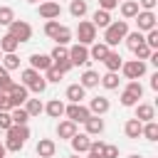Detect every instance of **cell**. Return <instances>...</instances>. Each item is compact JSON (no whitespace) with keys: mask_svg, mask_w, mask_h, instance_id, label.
I'll return each instance as SVG.
<instances>
[{"mask_svg":"<svg viewBox=\"0 0 158 158\" xmlns=\"http://www.w3.org/2000/svg\"><path fill=\"white\" fill-rule=\"evenodd\" d=\"M27 138H30V128H27V123H12V126L7 128L5 148L12 151V153H17V151H22V146H25Z\"/></svg>","mask_w":158,"mask_h":158,"instance_id":"6da1fadb","label":"cell"},{"mask_svg":"<svg viewBox=\"0 0 158 158\" xmlns=\"http://www.w3.org/2000/svg\"><path fill=\"white\" fill-rule=\"evenodd\" d=\"M104 30H106V32H104V44L114 47V44H118V42L126 37L128 25H126V20H116V22H111V25L104 27Z\"/></svg>","mask_w":158,"mask_h":158,"instance_id":"7a4b0ae2","label":"cell"},{"mask_svg":"<svg viewBox=\"0 0 158 158\" xmlns=\"http://www.w3.org/2000/svg\"><path fill=\"white\" fill-rule=\"evenodd\" d=\"M64 114H67V118L74 121V123H84V121L91 116L89 106H84V104H69V106H64Z\"/></svg>","mask_w":158,"mask_h":158,"instance_id":"3957f363","label":"cell"},{"mask_svg":"<svg viewBox=\"0 0 158 158\" xmlns=\"http://www.w3.org/2000/svg\"><path fill=\"white\" fill-rule=\"evenodd\" d=\"M7 27H10V35H12L17 42H27V40L32 37V27H30L25 20H12Z\"/></svg>","mask_w":158,"mask_h":158,"instance_id":"277c9868","label":"cell"},{"mask_svg":"<svg viewBox=\"0 0 158 158\" xmlns=\"http://www.w3.org/2000/svg\"><path fill=\"white\" fill-rule=\"evenodd\" d=\"M77 37H79V44H91V42H96V27L89 22V20H84V22H79V27H77Z\"/></svg>","mask_w":158,"mask_h":158,"instance_id":"5b68a950","label":"cell"},{"mask_svg":"<svg viewBox=\"0 0 158 158\" xmlns=\"http://www.w3.org/2000/svg\"><path fill=\"white\" fill-rule=\"evenodd\" d=\"M121 72L126 74V79H138L146 74V62L143 59H131V62H123L121 64Z\"/></svg>","mask_w":158,"mask_h":158,"instance_id":"8992f818","label":"cell"},{"mask_svg":"<svg viewBox=\"0 0 158 158\" xmlns=\"http://www.w3.org/2000/svg\"><path fill=\"white\" fill-rule=\"evenodd\" d=\"M7 96H10V104H12V109H15V106H22V104L30 99V89H27L25 84H12V86L7 89Z\"/></svg>","mask_w":158,"mask_h":158,"instance_id":"52a82bcc","label":"cell"},{"mask_svg":"<svg viewBox=\"0 0 158 158\" xmlns=\"http://www.w3.org/2000/svg\"><path fill=\"white\" fill-rule=\"evenodd\" d=\"M37 12H40V17H44V20H57V17L62 15V5H59L57 0H44Z\"/></svg>","mask_w":158,"mask_h":158,"instance_id":"ba28073f","label":"cell"},{"mask_svg":"<svg viewBox=\"0 0 158 158\" xmlns=\"http://www.w3.org/2000/svg\"><path fill=\"white\" fill-rule=\"evenodd\" d=\"M136 25H138V32H148L156 27V15L153 10H138L136 15Z\"/></svg>","mask_w":158,"mask_h":158,"instance_id":"9c48e42d","label":"cell"},{"mask_svg":"<svg viewBox=\"0 0 158 158\" xmlns=\"http://www.w3.org/2000/svg\"><path fill=\"white\" fill-rule=\"evenodd\" d=\"M69 62H72L74 67L89 64V47H86V44H74V47L69 49Z\"/></svg>","mask_w":158,"mask_h":158,"instance_id":"30bf717a","label":"cell"},{"mask_svg":"<svg viewBox=\"0 0 158 158\" xmlns=\"http://www.w3.org/2000/svg\"><path fill=\"white\" fill-rule=\"evenodd\" d=\"M69 143H72L74 153H89V143H91V138H89V133H74V136L69 138Z\"/></svg>","mask_w":158,"mask_h":158,"instance_id":"8fae6325","label":"cell"},{"mask_svg":"<svg viewBox=\"0 0 158 158\" xmlns=\"http://www.w3.org/2000/svg\"><path fill=\"white\" fill-rule=\"evenodd\" d=\"M109 109H111V104H109L106 96H94V99L89 101V111H91L94 116H104Z\"/></svg>","mask_w":158,"mask_h":158,"instance_id":"7c38bea8","label":"cell"},{"mask_svg":"<svg viewBox=\"0 0 158 158\" xmlns=\"http://www.w3.org/2000/svg\"><path fill=\"white\" fill-rule=\"evenodd\" d=\"M52 64H54V62H52V57H49V54H40V52H37V54H32V57H30V67H32V69H37V72H44V69H49Z\"/></svg>","mask_w":158,"mask_h":158,"instance_id":"4fadbf2b","label":"cell"},{"mask_svg":"<svg viewBox=\"0 0 158 158\" xmlns=\"http://www.w3.org/2000/svg\"><path fill=\"white\" fill-rule=\"evenodd\" d=\"M54 151H57V143L52 138H40V143H37V156L40 158H52Z\"/></svg>","mask_w":158,"mask_h":158,"instance_id":"5bb4252c","label":"cell"},{"mask_svg":"<svg viewBox=\"0 0 158 158\" xmlns=\"http://www.w3.org/2000/svg\"><path fill=\"white\" fill-rule=\"evenodd\" d=\"M136 118H138L141 123L153 121V118H156V109H153L151 104H136Z\"/></svg>","mask_w":158,"mask_h":158,"instance_id":"9a60e30c","label":"cell"},{"mask_svg":"<svg viewBox=\"0 0 158 158\" xmlns=\"http://www.w3.org/2000/svg\"><path fill=\"white\" fill-rule=\"evenodd\" d=\"M84 94H86V89H84L81 84H69V86H67V99H69V104H81Z\"/></svg>","mask_w":158,"mask_h":158,"instance_id":"2e32d148","label":"cell"},{"mask_svg":"<svg viewBox=\"0 0 158 158\" xmlns=\"http://www.w3.org/2000/svg\"><path fill=\"white\" fill-rule=\"evenodd\" d=\"M84 126H86V133L89 136H99L101 131H104V118H99V116H89L86 121H84Z\"/></svg>","mask_w":158,"mask_h":158,"instance_id":"e0dca14e","label":"cell"},{"mask_svg":"<svg viewBox=\"0 0 158 158\" xmlns=\"http://www.w3.org/2000/svg\"><path fill=\"white\" fill-rule=\"evenodd\" d=\"M111 52V47L109 44H104V42H91V49H89V59H104L106 54Z\"/></svg>","mask_w":158,"mask_h":158,"instance_id":"ac0fdd59","label":"cell"},{"mask_svg":"<svg viewBox=\"0 0 158 158\" xmlns=\"http://www.w3.org/2000/svg\"><path fill=\"white\" fill-rule=\"evenodd\" d=\"M101 62H104V67H106L109 72H118V69H121V64H123V59H121V54H118V52H109Z\"/></svg>","mask_w":158,"mask_h":158,"instance_id":"d6986e66","label":"cell"},{"mask_svg":"<svg viewBox=\"0 0 158 158\" xmlns=\"http://www.w3.org/2000/svg\"><path fill=\"white\" fill-rule=\"evenodd\" d=\"M74 133H77V123H74V121L67 118V121H59V123H57V136H59V138H72Z\"/></svg>","mask_w":158,"mask_h":158,"instance_id":"ffe728a7","label":"cell"},{"mask_svg":"<svg viewBox=\"0 0 158 158\" xmlns=\"http://www.w3.org/2000/svg\"><path fill=\"white\" fill-rule=\"evenodd\" d=\"M91 25H94V27H109V25H111L109 10H101V7H99V10L94 12V17H91Z\"/></svg>","mask_w":158,"mask_h":158,"instance_id":"44dd1931","label":"cell"},{"mask_svg":"<svg viewBox=\"0 0 158 158\" xmlns=\"http://www.w3.org/2000/svg\"><path fill=\"white\" fill-rule=\"evenodd\" d=\"M141 128H143V123H141L136 116H133V118H128V121H126V126H123V131H126V136H128V138H138V136H141Z\"/></svg>","mask_w":158,"mask_h":158,"instance_id":"7402d4cb","label":"cell"},{"mask_svg":"<svg viewBox=\"0 0 158 158\" xmlns=\"http://www.w3.org/2000/svg\"><path fill=\"white\" fill-rule=\"evenodd\" d=\"M17 44H20V42H17V40H15L10 32H7L5 37H0V52H2V54H10V52H15V49H17Z\"/></svg>","mask_w":158,"mask_h":158,"instance_id":"603a6c76","label":"cell"},{"mask_svg":"<svg viewBox=\"0 0 158 158\" xmlns=\"http://www.w3.org/2000/svg\"><path fill=\"white\" fill-rule=\"evenodd\" d=\"M138 2L136 0H123V5H121V15L126 17V20H131V17H136L138 15Z\"/></svg>","mask_w":158,"mask_h":158,"instance_id":"cb8c5ba5","label":"cell"},{"mask_svg":"<svg viewBox=\"0 0 158 158\" xmlns=\"http://www.w3.org/2000/svg\"><path fill=\"white\" fill-rule=\"evenodd\" d=\"M99 79H101V77H99L96 72H91V69H86V72L81 74V81H79V84H81L84 89H94V86L99 84Z\"/></svg>","mask_w":158,"mask_h":158,"instance_id":"d4e9b609","label":"cell"},{"mask_svg":"<svg viewBox=\"0 0 158 158\" xmlns=\"http://www.w3.org/2000/svg\"><path fill=\"white\" fill-rule=\"evenodd\" d=\"M25 111H27L30 116H40V114L44 111V104H42L40 99H27V101H25Z\"/></svg>","mask_w":158,"mask_h":158,"instance_id":"484cf974","label":"cell"},{"mask_svg":"<svg viewBox=\"0 0 158 158\" xmlns=\"http://www.w3.org/2000/svg\"><path fill=\"white\" fill-rule=\"evenodd\" d=\"M44 111H47V114H49L52 118H59V116L64 114V104H62L59 99H52V101H49V104L44 106Z\"/></svg>","mask_w":158,"mask_h":158,"instance_id":"4316f807","label":"cell"},{"mask_svg":"<svg viewBox=\"0 0 158 158\" xmlns=\"http://www.w3.org/2000/svg\"><path fill=\"white\" fill-rule=\"evenodd\" d=\"M141 136H146L148 141H158V123L156 121H146L141 128Z\"/></svg>","mask_w":158,"mask_h":158,"instance_id":"83f0119b","label":"cell"},{"mask_svg":"<svg viewBox=\"0 0 158 158\" xmlns=\"http://www.w3.org/2000/svg\"><path fill=\"white\" fill-rule=\"evenodd\" d=\"M99 84H101L104 89H116V86H118V74H116V72H106V74L99 79Z\"/></svg>","mask_w":158,"mask_h":158,"instance_id":"f1b7e54d","label":"cell"},{"mask_svg":"<svg viewBox=\"0 0 158 158\" xmlns=\"http://www.w3.org/2000/svg\"><path fill=\"white\" fill-rule=\"evenodd\" d=\"M86 10H89L86 0H72V5H69V12H72L74 17H84V15H86Z\"/></svg>","mask_w":158,"mask_h":158,"instance_id":"f546056e","label":"cell"},{"mask_svg":"<svg viewBox=\"0 0 158 158\" xmlns=\"http://www.w3.org/2000/svg\"><path fill=\"white\" fill-rule=\"evenodd\" d=\"M123 40H126L128 49H136L138 44H143V32H138V30H136V32H126V37H123Z\"/></svg>","mask_w":158,"mask_h":158,"instance_id":"4dcf8cb0","label":"cell"},{"mask_svg":"<svg viewBox=\"0 0 158 158\" xmlns=\"http://www.w3.org/2000/svg\"><path fill=\"white\" fill-rule=\"evenodd\" d=\"M0 62H2V67H5L7 72H12V69H17V67H20V57H17L15 52H10V54H2V59H0Z\"/></svg>","mask_w":158,"mask_h":158,"instance_id":"1f68e13d","label":"cell"},{"mask_svg":"<svg viewBox=\"0 0 158 158\" xmlns=\"http://www.w3.org/2000/svg\"><path fill=\"white\" fill-rule=\"evenodd\" d=\"M10 118H12V123H27V118H30V114H27L25 109H20V106H15V109H10Z\"/></svg>","mask_w":158,"mask_h":158,"instance_id":"d6a6232c","label":"cell"},{"mask_svg":"<svg viewBox=\"0 0 158 158\" xmlns=\"http://www.w3.org/2000/svg\"><path fill=\"white\" fill-rule=\"evenodd\" d=\"M52 40H57V44H67V42L72 40V30L64 27V25H59V30H57V35H54Z\"/></svg>","mask_w":158,"mask_h":158,"instance_id":"836d02e7","label":"cell"},{"mask_svg":"<svg viewBox=\"0 0 158 158\" xmlns=\"http://www.w3.org/2000/svg\"><path fill=\"white\" fill-rule=\"evenodd\" d=\"M131 52L136 54V59H143V62H146V59L151 57V52H153V49H151V47L143 42V44H138V47H136V49H131Z\"/></svg>","mask_w":158,"mask_h":158,"instance_id":"e575fe53","label":"cell"},{"mask_svg":"<svg viewBox=\"0 0 158 158\" xmlns=\"http://www.w3.org/2000/svg\"><path fill=\"white\" fill-rule=\"evenodd\" d=\"M62 77H64V74H62V72H59V69H57L54 64H52L49 69H44V79H47V84H49V81H54V84H57V81H59Z\"/></svg>","mask_w":158,"mask_h":158,"instance_id":"d590c367","label":"cell"},{"mask_svg":"<svg viewBox=\"0 0 158 158\" xmlns=\"http://www.w3.org/2000/svg\"><path fill=\"white\" fill-rule=\"evenodd\" d=\"M143 42L151 47V49H158V30L153 27V30H148V35L143 37Z\"/></svg>","mask_w":158,"mask_h":158,"instance_id":"8d00e7d4","label":"cell"},{"mask_svg":"<svg viewBox=\"0 0 158 158\" xmlns=\"http://www.w3.org/2000/svg\"><path fill=\"white\" fill-rule=\"evenodd\" d=\"M49 57H52V62H57V59H67V57H69V49H67L64 44H57V47L52 49Z\"/></svg>","mask_w":158,"mask_h":158,"instance_id":"74e56055","label":"cell"},{"mask_svg":"<svg viewBox=\"0 0 158 158\" xmlns=\"http://www.w3.org/2000/svg\"><path fill=\"white\" fill-rule=\"evenodd\" d=\"M20 77H22V84H25V86H30V84H32V81H35V79H37V77H40V72H37V69H32V67H30V69H25V72H22V74H20Z\"/></svg>","mask_w":158,"mask_h":158,"instance_id":"f35d334b","label":"cell"},{"mask_svg":"<svg viewBox=\"0 0 158 158\" xmlns=\"http://www.w3.org/2000/svg\"><path fill=\"white\" fill-rule=\"evenodd\" d=\"M15 20V12H12V7H0V25H10Z\"/></svg>","mask_w":158,"mask_h":158,"instance_id":"ab89813d","label":"cell"},{"mask_svg":"<svg viewBox=\"0 0 158 158\" xmlns=\"http://www.w3.org/2000/svg\"><path fill=\"white\" fill-rule=\"evenodd\" d=\"M27 89H32L35 94H42V91L47 89V79H44V77H37V79H35V81H32Z\"/></svg>","mask_w":158,"mask_h":158,"instance_id":"60d3db41","label":"cell"},{"mask_svg":"<svg viewBox=\"0 0 158 158\" xmlns=\"http://www.w3.org/2000/svg\"><path fill=\"white\" fill-rule=\"evenodd\" d=\"M126 91H131V94H136L138 99L143 96V86H141V81H136V79H131V81H128V86H126Z\"/></svg>","mask_w":158,"mask_h":158,"instance_id":"b9f144b4","label":"cell"},{"mask_svg":"<svg viewBox=\"0 0 158 158\" xmlns=\"http://www.w3.org/2000/svg\"><path fill=\"white\" fill-rule=\"evenodd\" d=\"M121 104H123V106H136V104H138V96L131 94V91H123V94H121Z\"/></svg>","mask_w":158,"mask_h":158,"instance_id":"7bdbcfd3","label":"cell"},{"mask_svg":"<svg viewBox=\"0 0 158 158\" xmlns=\"http://www.w3.org/2000/svg\"><path fill=\"white\" fill-rule=\"evenodd\" d=\"M101 158H118V148H116V146H111V143H104Z\"/></svg>","mask_w":158,"mask_h":158,"instance_id":"ee69618b","label":"cell"},{"mask_svg":"<svg viewBox=\"0 0 158 158\" xmlns=\"http://www.w3.org/2000/svg\"><path fill=\"white\" fill-rule=\"evenodd\" d=\"M57 30H59V22H57V20H47V25H44V35H47V37H54Z\"/></svg>","mask_w":158,"mask_h":158,"instance_id":"f6af8a7d","label":"cell"},{"mask_svg":"<svg viewBox=\"0 0 158 158\" xmlns=\"http://www.w3.org/2000/svg\"><path fill=\"white\" fill-rule=\"evenodd\" d=\"M54 67H57L62 74H67V72H69L74 64H72V62H69V57H67V59H57V62H54Z\"/></svg>","mask_w":158,"mask_h":158,"instance_id":"bcb514c9","label":"cell"},{"mask_svg":"<svg viewBox=\"0 0 158 158\" xmlns=\"http://www.w3.org/2000/svg\"><path fill=\"white\" fill-rule=\"evenodd\" d=\"M12 126V118H10V111H0V128L7 131Z\"/></svg>","mask_w":158,"mask_h":158,"instance_id":"7dc6e473","label":"cell"},{"mask_svg":"<svg viewBox=\"0 0 158 158\" xmlns=\"http://www.w3.org/2000/svg\"><path fill=\"white\" fill-rule=\"evenodd\" d=\"M10 109H12L10 96H7V91H2V89H0V111H10Z\"/></svg>","mask_w":158,"mask_h":158,"instance_id":"c3c4849f","label":"cell"},{"mask_svg":"<svg viewBox=\"0 0 158 158\" xmlns=\"http://www.w3.org/2000/svg\"><path fill=\"white\" fill-rule=\"evenodd\" d=\"M101 151H104V141H91V143H89V153L101 156Z\"/></svg>","mask_w":158,"mask_h":158,"instance_id":"681fc988","label":"cell"},{"mask_svg":"<svg viewBox=\"0 0 158 158\" xmlns=\"http://www.w3.org/2000/svg\"><path fill=\"white\" fill-rule=\"evenodd\" d=\"M118 5V0H99V7L101 10H114Z\"/></svg>","mask_w":158,"mask_h":158,"instance_id":"f907efd6","label":"cell"},{"mask_svg":"<svg viewBox=\"0 0 158 158\" xmlns=\"http://www.w3.org/2000/svg\"><path fill=\"white\" fill-rule=\"evenodd\" d=\"M136 2H138V7H143V10H153L158 0H136Z\"/></svg>","mask_w":158,"mask_h":158,"instance_id":"816d5d0a","label":"cell"},{"mask_svg":"<svg viewBox=\"0 0 158 158\" xmlns=\"http://www.w3.org/2000/svg\"><path fill=\"white\" fill-rule=\"evenodd\" d=\"M151 89H156V91H158V72L151 77Z\"/></svg>","mask_w":158,"mask_h":158,"instance_id":"f5cc1de1","label":"cell"},{"mask_svg":"<svg viewBox=\"0 0 158 158\" xmlns=\"http://www.w3.org/2000/svg\"><path fill=\"white\" fill-rule=\"evenodd\" d=\"M5 153H7V148H5V143H0V158H5Z\"/></svg>","mask_w":158,"mask_h":158,"instance_id":"db71d44e","label":"cell"},{"mask_svg":"<svg viewBox=\"0 0 158 158\" xmlns=\"http://www.w3.org/2000/svg\"><path fill=\"white\" fill-rule=\"evenodd\" d=\"M86 158H101V156H96V153H89V156H86Z\"/></svg>","mask_w":158,"mask_h":158,"instance_id":"11a10c76","label":"cell"},{"mask_svg":"<svg viewBox=\"0 0 158 158\" xmlns=\"http://www.w3.org/2000/svg\"><path fill=\"white\" fill-rule=\"evenodd\" d=\"M5 72H7V69H5V67H0V77H2V74H5Z\"/></svg>","mask_w":158,"mask_h":158,"instance_id":"9f6ffc18","label":"cell"},{"mask_svg":"<svg viewBox=\"0 0 158 158\" xmlns=\"http://www.w3.org/2000/svg\"><path fill=\"white\" fill-rule=\"evenodd\" d=\"M128 158H143V156H138V153H133V156H128Z\"/></svg>","mask_w":158,"mask_h":158,"instance_id":"6f0895ef","label":"cell"},{"mask_svg":"<svg viewBox=\"0 0 158 158\" xmlns=\"http://www.w3.org/2000/svg\"><path fill=\"white\" fill-rule=\"evenodd\" d=\"M69 158H79V153H74V156H69Z\"/></svg>","mask_w":158,"mask_h":158,"instance_id":"680465c9","label":"cell"},{"mask_svg":"<svg viewBox=\"0 0 158 158\" xmlns=\"http://www.w3.org/2000/svg\"><path fill=\"white\" fill-rule=\"evenodd\" d=\"M27 2H37V0H27Z\"/></svg>","mask_w":158,"mask_h":158,"instance_id":"91938a15","label":"cell"},{"mask_svg":"<svg viewBox=\"0 0 158 158\" xmlns=\"http://www.w3.org/2000/svg\"><path fill=\"white\" fill-rule=\"evenodd\" d=\"M0 59H2V52H0Z\"/></svg>","mask_w":158,"mask_h":158,"instance_id":"94428289","label":"cell"}]
</instances>
